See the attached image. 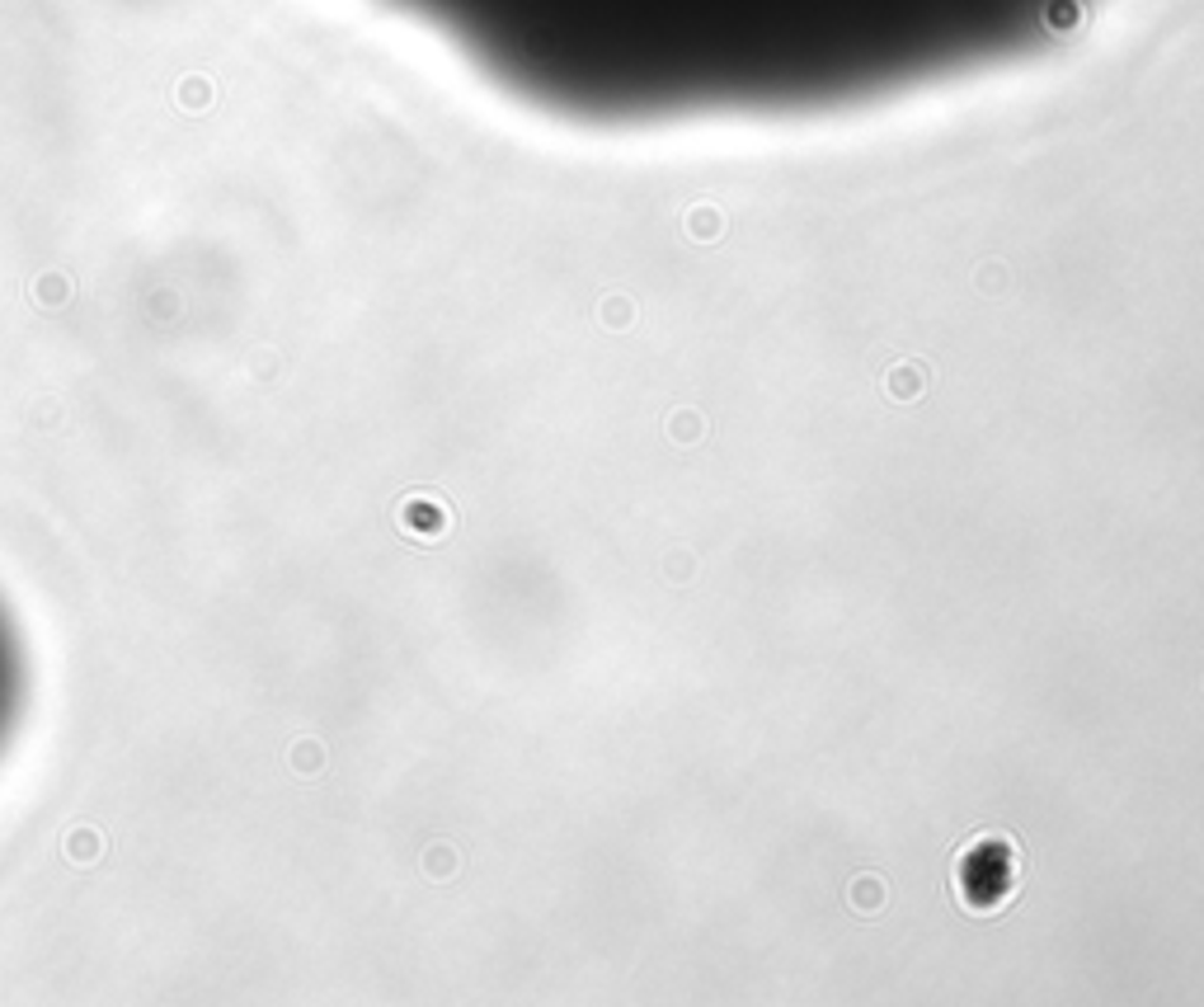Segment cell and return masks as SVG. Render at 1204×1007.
I'll return each mask as SVG.
<instances>
[{"label":"cell","mask_w":1204,"mask_h":1007,"mask_svg":"<svg viewBox=\"0 0 1204 1007\" xmlns=\"http://www.w3.org/2000/svg\"><path fill=\"white\" fill-rule=\"evenodd\" d=\"M560 104L791 99L1059 28L1072 0H400Z\"/></svg>","instance_id":"6da1fadb"},{"label":"cell","mask_w":1204,"mask_h":1007,"mask_svg":"<svg viewBox=\"0 0 1204 1007\" xmlns=\"http://www.w3.org/2000/svg\"><path fill=\"white\" fill-rule=\"evenodd\" d=\"M1017 890V852L1007 838H984L974 848L960 852L955 862V894L965 900L969 913H998Z\"/></svg>","instance_id":"7a4b0ae2"},{"label":"cell","mask_w":1204,"mask_h":1007,"mask_svg":"<svg viewBox=\"0 0 1204 1007\" xmlns=\"http://www.w3.org/2000/svg\"><path fill=\"white\" fill-rule=\"evenodd\" d=\"M15 702H19V646L9 636L5 612H0V739H5L9 720H15Z\"/></svg>","instance_id":"3957f363"}]
</instances>
